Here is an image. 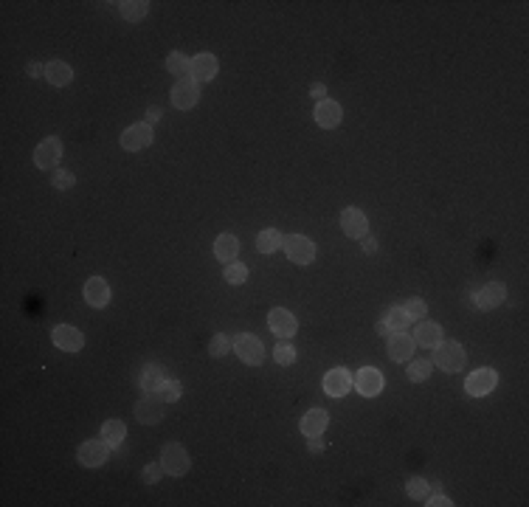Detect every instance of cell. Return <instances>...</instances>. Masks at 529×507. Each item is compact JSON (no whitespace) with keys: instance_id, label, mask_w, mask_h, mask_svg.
I'll return each mask as SVG.
<instances>
[{"instance_id":"1","label":"cell","mask_w":529,"mask_h":507,"mask_svg":"<svg viewBox=\"0 0 529 507\" xmlns=\"http://www.w3.org/2000/svg\"><path fill=\"white\" fill-rule=\"evenodd\" d=\"M433 350H436V353H433V366L445 369V372H451V375L465 369L467 355H465L462 344H456V341H445V344H436Z\"/></svg>"},{"instance_id":"2","label":"cell","mask_w":529,"mask_h":507,"mask_svg":"<svg viewBox=\"0 0 529 507\" xmlns=\"http://www.w3.org/2000/svg\"><path fill=\"white\" fill-rule=\"evenodd\" d=\"M161 465L169 477H183L189 471V454L181 443H169L161 451Z\"/></svg>"},{"instance_id":"3","label":"cell","mask_w":529,"mask_h":507,"mask_svg":"<svg viewBox=\"0 0 529 507\" xmlns=\"http://www.w3.org/2000/svg\"><path fill=\"white\" fill-rule=\"evenodd\" d=\"M231 347L237 350V355H240V361L242 364H248V366H259L262 361H264V350H262V341L256 335H251V332H240L234 341H231Z\"/></svg>"},{"instance_id":"4","label":"cell","mask_w":529,"mask_h":507,"mask_svg":"<svg viewBox=\"0 0 529 507\" xmlns=\"http://www.w3.org/2000/svg\"><path fill=\"white\" fill-rule=\"evenodd\" d=\"M285 251H287V260L296 265H310L316 260V245L310 237L304 234H290L285 240Z\"/></svg>"},{"instance_id":"5","label":"cell","mask_w":529,"mask_h":507,"mask_svg":"<svg viewBox=\"0 0 529 507\" xmlns=\"http://www.w3.org/2000/svg\"><path fill=\"white\" fill-rule=\"evenodd\" d=\"M169 96H172V105L178 110H192L197 105V99H200V88H197V82L192 76H186V79L174 82V88H172Z\"/></svg>"},{"instance_id":"6","label":"cell","mask_w":529,"mask_h":507,"mask_svg":"<svg viewBox=\"0 0 529 507\" xmlns=\"http://www.w3.org/2000/svg\"><path fill=\"white\" fill-rule=\"evenodd\" d=\"M136 417L144 426H155L163 420V400L158 392H144V398L136 403Z\"/></svg>"},{"instance_id":"7","label":"cell","mask_w":529,"mask_h":507,"mask_svg":"<svg viewBox=\"0 0 529 507\" xmlns=\"http://www.w3.org/2000/svg\"><path fill=\"white\" fill-rule=\"evenodd\" d=\"M107 456H110V445L105 440H87L76 451V459L84 465V468H99V465L107 462Z\"/></svg>"},{"instance_id":"8","label":"cell","mask_w":529,"mask_h":507,"mask_svg":"<svg viewBox=\"0 0 529 507\" xmlns=\"http://www.w3.org/2000/svg\"><path fill=\"white\" fill-rule=\"evenodd\" d=\"M155 141L152 136V124H132L121 133V147L129 150V152H138L144 147H150Z\"/></svg>"},{"instance_id":"9","label":"cell","mask_w":529,"mask_h":507,"mask_svg":"<svg viewBox=\"0 0 529 507\" xmlns=\"http://www.w3.org/2000/svg\"><path fill=\"white\" fill-rule=\"evenodd\" d=\"M496 384H499V375H496L493 369H476V372L467 377L465 389H467L470 398H484V395H490V392L496 389Z\"/></svg>"},{"instance_id":"10","label":"cell","mask_w":529,"mask_h":507,"mask_svg":"<svg viewBox=\"0 0 529 507\" xmlns=\"http://www.w3.org/2000/svg\"><path fill=\"white\" fill-rule=\"evenodd\" d=\"M470 299H473V305L478 310H493L507 299V287L501 282H490V285H484L478 293H473Z\"/></svg>"},{"instance_id":"11","label":"cell","mask_w":529,"mask_h":507,"mask_svg":"<svg viewBox=\"0 0 529 507\" xmlns=\"http://www.w3.org/2000/svg\"><path fill=\"white\" fill-rule=\"evenodd\" d=\"M341 229H343L346 237L364 240V237H366V229H369V220H366V215H364L358 206H349V208H343V215H341Z\"/></svg>"},{"instance_id":"12","label":"cell","mask_w":529,"mask_h":507,"mask_svg":"<svg viewBox=\"0 0 529 507\" xmlns=\"http://www.w3.org/2000/svg\"><path fill=\"white\" fill-rule=\"evenodd\" d=\"M60 158H62V141L57 136L39 141V147L34 150V163L39 169H54L60 163Z\"/></svg>"},{"instance_id":"13","label":"cell","mask_w":529,"mask_h":507,"mask_svg":"<svg viewBox=\"0 0 529 507\" xmlns=\"http://www.w3.org/2000/svg\"><path fill=\"white\" fill-rule=\"evenodd\" d=\"M51 341H54L60 350H65V353H79L82 344H84V335H82L76 327H71V324H60V327H54V332H51Z\"/></svg>"},{"instance_id":"14","label":"cell","mask_w":529,"mask_h":507,"mask_svg":"<svg viewBox=\"0 0 529 507\" xmlns=\"http://www.w3.org/2000/svg\"><path fill=\"white\" fill-rule=\"evenodd\" d=\"M349 389H352V375H349V369L335 366V369H330V372L324 375V392H327L330 398H343Z\"/></svg>"},{"instance_id":"15","label":"cell","mask_w":529,"mask_h":507,"mask_svg":"<svg viewBox=\"0 0 529 507\" xmlns=\"http://www.w3.org/2000/svg\"><path fill=\"white\" fill-rule=\"evenodd\" d=\"M268 324H271L274 335H279V338H290V335H296V330H298L296 316H293L290 310H285V308H274V310L268 313Z\"/></svg>"},{"instance_id":"16","label":"cell","mask_w":529,"mask_h":507,"mask_svg":"<svg viewBox=\"0 0 529 507\" xmlns=\"http://www.w3.org/2000/svg\"><path fill=\"white\" fill-rule=\"evenodd\" d=\"M355 386L364 398H375L383 392V375L375 369V366H364L358 375H355Z\"/></svg>"},{"instance_id":"17","label":"cell","mask_w":529,"mask_h":507,"mask_svg":"<svg viewBox=\"0 0 529 507\" xmlns=\"http://www.w3.org/2000/svg\"><path fill=\"white\" fill-rule=\"evenodd\" d=\"M414 338L409 335V332H391L388 335V358L391 361H397V364H400V361H409L411 358V353H414Z\"/></svg>"},{"instance_id":"18","label":"cell","mask_w":529,"mask_h":507,"mask_svg":"<svg viewBox=\"0 0 529 507\" xmlns=\"http://www.w3.org/2000/svg\"><path fill=\"white\" fill-rule=\"evenodd\" d=\"M84 302L91 308H107L110 302V287L102 276H91L84 282Z\"/></svg>"},{"instance_id":"19","label":"cell","mask_w":529,"mask_h":507,"mask_svg":"<svg viewBox=\"0 0 529 507\" xmlns=\"http://www.w3.org/2000/svg\"><path fill=\"white\" fill-rule=\"evenodd\" d=\"M341 118H343V110H341L338 102H332V99H321V102L316 105V121L324 127V130H332V127H338Z\"/></svg>"},{"instance_id":"20","label":"cell","mask_w":529,"mask_h":507,"mask_svg":"<svg viewBox=\"0 0 529 507\" xmlns=\"http://www.w3.org/2000/svg\"><path fill=\"white\" fill-rule=\"evenodd\" d=\"M217 57L214 54H197L192 60V79L200 84V82H211L217 76Z\"/></svg>"},{"instance_id":"21","label":"cell","mask_w":529,"mask_h":507,"mask_svg":"<svg viewBox=\"0 0 529 507\" xmlns=\"http://www.w3.org/2000/svg\"><path fill=\"white\" fill-rule=\"evenodd\" d=\"M411 338H414L417 347H436V344H442V330H439V324H433V321H420Z\"/></svg>"},{"instance_id":"22","label":"cell","mask_w":529,"mask_h":507,"mask_svg":"<svg viewBox=\"0 0 529 507\" xmlns=\"http://www.w3.org/2000/svg\"><path fill=\"white\" fill-rule=\"evenodd\" d=\"M327 423H330V417H327L324 409H310V411H307V414L301 417V434H307V437H319V434H324Z\"/></svg>"},{"instance_id":"23","label":"cell","mask_w":529,"mask_h":507,"mask_svg":"<svg viewBox=\"0 0 529 507\" xmlns=\"http://www.w3.org/2000/svg\"><path fill=\"white\" fill-rule=\"evenodd\" d=\"M240 254V240L234 237V234H219L217 240H214V257L219 260V263H234V257Z\"/></svg>"},{"instance_id":"24","label":"cell","mask_w":529,"mask_h":507,"mask_svg":"<svg viewBox=\"0 0 529 507\" xmlns=\"http://www.w3.org/2000/svg\"><path fill=\"white\" fill-rule=\"evenodd\" d=\"M161 384H163V366L161 364H147L141 369V375H138V386L144 392H158Z\"/></svg>"},{"instance_id":"25","label":"cell","mask_w":529,"mask_h":507,"mask_svg":"<svg viewBox=\"0 0 529 507\" xmlns=\"http://www.w3.org/2000/svg\"><path fill=\"white\" fill-rule=\"evenodd\" d=\"M46 79L54 84V88H62V84H68V82L73 79V71H71V65H68V62L54 60V62H48V65H46Z\"/></svg>"},{"instance_id":"26","label":"cell","mask_w":529,"mask_h":507,"mask_svg":"<svg viewBox=\"0 0 529 507\" xmlns=\"http://www.w3.org/2000/svg\"><path fill=\"white\" fill-rule=\"evenodd\" d=\"M118 12H121V17H124V20H129V23H138V20H144V17H147L150 3H147V0H121V3H118Z\"/></svg>"},{"instance_id":"27","label":"cell","mask_w":529,"mask_h":507,"mask_svg":"<svg viewBox=\"0 0 529 507\" xmlns=\"http://www.w3.org/2000/svg\"><path fill=\"white\" fill-rule=\"evenodd\" d=\"M282 245H285V237H282L276 229H264V231H259V237H256L259 254H274V251H279Z\"/></svg>"},{"instance_id":"28","label":"cell","mask_w":529,"mask_h":507,"mask_svg":"<svg viewBox=\"0 0 529 507\" xmlns=\"http://www.w3.org/2000/svg\"><path fill=\"white\" fill-rule=\"evenodd\" d=\"M124 434H127V429H124L121 420H107L105 426H102V440H105L110 448H118V445L124 443Z\"/></svg>"},{"instance_id":"29","label":"cell","mask_w":529,"mask_h":507,"mask_svg":"<svg viewBox=\"0 0 529 507\" xmlns=\"http://www.w3.org/2000/svg\"><path fill=\"white\" fill-rule=\"evenodd\" d=\"M166 68H169L174 76H181V79L192 76V60H189V57H183L181 51H174V54H169V57H166Z\"/></svg>"},{"instance_id":"30","label":"cell","mask_w":529,"mask_h":507,"mask_svg":"<svg viewBox=\"0 0 529 507\" xmlns=\"http://www.w3.org/2000/svg\"><path fill=\"white\" fill-rule=\"evenodd\" d=\"M383 321H386V327H388L391 332H400V330H406V327L411 324L406 308H391V310L383 316Z\"/></svg>"},{"instance_id":"31","label":"cell","mask_w":529,"mask_h":507,"mask_svg":"<svg viewBox=\"0 0 529 507\" xmlns=\"http://www.w3.org/2000/svg\"><path fill=\"white\" fill-rule=\"evenodd\" d=\"M431 369H433V361H414L411 366H409V380H414V384H422V380H428V375H431Z\"/></svg>"},{"instance_id":"32","label":"cell","mask_w":529,"mask_h":507,"mask_svg":"<svg viewBox=\"0 0 529 507\" xmlns=\"http://www.w3.org/2000/svg\"><path fill=\"white\" fill-rule=\"evenodd\" d=\"M158 395H161L163 403H174V400H178V398L183 395V386L178 384V380H163L161 389H158Z\"/></svg>"},{"instance_id":"33","label":"cell","mask_w":529,"mask_h":507,"mask_svg":"<svg viewBox=\"0 0 529 507\" xmlns=\"http://www.w3.org/2000/svg\"><path fill=\"white\" fill-rule=\"evenodd\" d=\"M274 358H276V364H282V366H290V364L296 361V350H293V344H287V338H282V344H276Z\"/></svg>"},{"instance_id":"34","label":"cell","mask_w":529,"mask_h":507,"mask_svg":"<svg viewBox=\"0 0 529 507\" xmlns=\"http://www.w3.org/2000/svg\"><path fill=\"white\" fill-rule=\"evenodd\" d=\"M228 350H231V341H228V335H223V332H217L211 341H208V353H211L214 358H223Z\"/></svg>"},{"instance_id":"35","label":"cell","mask_w":529,"mask_h":507,"mask_svg":"<svg viewBox=\"0 0 529 507\" xmlns=\"http://www.w3.org/2000/svg\"><path fill=\"white\" fill-rule=\"evenodd\" d=\"M406 493L411 496V499H428V482L422 479V477H411L409 479V485H406Z\"/></svg>"},{"instance_id":"36","label":"cell","mask_w":529,"mask_h":507,"mask_svg":"<svg viewBox=\"0 0 529 507\" xmlns=\"http://www.w3.org/2000/svg\"><path fill=\"white\" fill-rule=\"evenodd\" d=\"M226 279H228L231 285H242V282L248 279V268L240 265V263H228V265H226Z\"/></svg>"},{"instance_id":"37","label":"cell","mask_w":529,"mask_h":507,"mask_svg":"<svg viewBox=\"0 0 529 507\" xmlns=\"http://www.w3.org/2000/svg\"><path fill=\"white\" fill-rule=\"evenodd\" d=\"M406 313H409L411 321H420V319H425L428 305H425L422 299H409V302H406Z\"/></svg>"},{"instance_id":"38","label":"cell","mask_w":529,"mask_h":507,"mask_svg":"<svg viewBox=\"0 0 529 507\" xmlns=\"http://www.w3.org/2000/svg\"><path fill=\"white\" fill-rule=\"evenodd\" d=\"M51 184L57 186V189H71L73 184H76V178H73V172H65V169H57V172H54V178H51Z\"/></svg>"},{"instance_id":"39","label":"cell","mask_w":529,"mask_h":507,"mask_svg":"<svg viewBox=\"0 0 529 507\" xmlns=\"http://www.w3.org/2000/svg\"><path fill=\"white\" fill-rule=\"evenodd\" d=\"M161 474H163V465H147V468H144V482L155 485L161 479Z\"/></svg>"},{"instance_id":"40","label":"cell","mask_w":529,"mask_h":507,"mask_svg":"<svg viewBox=\"0 0 529 507\" xmlns=\"http://www.w3.org/2000/svg\"><path fill=\"white\" fill-rule=\"evenodd\" d=\"M425 504H431V507H451L454 501H451L448 496H431V499H428Z\"/></svg>"},{"instance_id":"41","label":"cell","mask_w":529,"mask_h":507,"mask_svg":"<svg viewBox=\"0 0 529 507\" xmlns=\"http://www.w3.org/2000/svg\"><path fill=\"white\" fill-rule=\"evenodd\" d=\"M310 96L321 102V99L327 96V88H324V84H321V82H316V84H313V88H310Z\"/></svg>"},{"instance_id":"42","label":"cell","mask_w":529,"mask_h":507,"mask_svg":"<svg viewBox=\"0 0 529 507\" xmlns=\"http://www.w3.org/2000/svg\"><path fill=\"white\" fill-rule=\"evenodd\" d=\"M26 71H28V76H34V79H37L39 73H46V65H39V62H28V68H26Z\"/></svg>"},{"instance_id":"43","label":"cell","mask_w":529,"mask_h":507,"mask_svg":"<svg viewBox=\"0 0 529 507\" xmlns=\"http://www.w3.org/2000/svg\"><path fill=\"white\" fill-rule=\"evenodd\" d=\"M161 116H163V110H161V107H150V110H147V124H155Z\"/></svg>"},{"instance_id":"44","label":"cell","mask_w":529,"mask_h":507,"mask_svg":"<svg viewBox=\"0 0 529 507\" xmlns=\"http://www.w3.org/2000/svg\"><path fill=\"white\" fill-rule=\"evenodd\" d=\"M307 440H310V451H313V454L324 451V440H321V437H307Z\"/></svg>"},{"instance_id":"45","label":"cell","mask_w":529,"mask_h":507,"mask_svg":"<svg viewBox=\"0 0 529 507\" xmlns=\"http://www.w3.org/2000/svg\"><path fill=\"white\" fill-rule=\"evenodd\" d=\"M375 251H377V240L364 237V254H375Z\"/></svg>"},{"instance_id":"46","label":"cell","mask_w":529,"mask_h":507,"mask_svg":"<svg viewBox=\"0 0 529 507\" xmlns=\"http://www.w3.org/2000/svg\"><path fill=\"white\" fill-rule=\"evenodd\" d=\"M377 332H380V335H391V330L386 327V321H383V319L377 321Z\"/></svg>"}]
</instances>
